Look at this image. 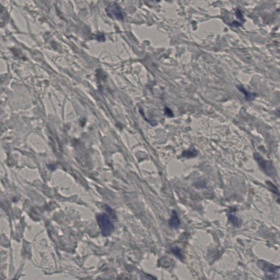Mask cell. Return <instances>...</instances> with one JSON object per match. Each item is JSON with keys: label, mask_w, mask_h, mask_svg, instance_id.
<instances>
[{"label": "cell", "mask_w": 280, "mask_h": 280, "mask_svg": "<svg viewBox=\"0 0 280 280\" xmlns=\"http://www.w3.org/2000/svg\"><path fill=\"white\" fill-rule=\"evenodd\" d=\"M238 88L240 90V91L244 93L246 98H247V99H248V100H252L254 98V94L247 91L246 89H245L242 85H240L239 86H238Z\"/></svg>", "instance_id": "obj_7"}, {"label": "cell", "mask_w": 280, "mask_h": 280, "mask_svg": "<svg viewBox=\"0 0 280 280\" xmlns=\"http://www.w3.org/2000/svg\"><path fill=\"white\" fill-rule=\"evenodd\" d=\"M258 265L260 268L264 271L268 279H274V277L277 275L279 269L276 266L264 260H259L258 262Z\"/></svg>", "instance_id": "obj_3"}, {"label": "cell", "mask_w": 280, "mask_h": 280, "mask_svg": "<svg viewBox=\"0 0 280 280\" xmlns=\"http://www.w3.org/2000/svg\"><path fill=\"white\" fill-rule=\"evenodd\" d=\"M96 218L102 235L105 236H110L114 231V226L108 216L105 213H101L98 215Z\"/></svg>", "instance_id": "obj_1"}, {"label": "cell", "mask_w": 280, "mask_h": 280, "mask_svg": "<svg viewBox=\"0 0 280 280\" xmlns=\"http://www.w3.org/2000/svg\"><path fill=\"white\" fill-rule=\"evenodd\" d=\"M228 218L229 221L234 226L236 227H240V226L241 225V222L240 219L234 214H233V213L229 214L228 215Z\"/></svg>", "instance_id": "obj_6"}, {"label": "cell", "mask_w": 280, "mask_h": 280, "mask_svg": "<svg viewBox=\"0 0 280 280\" xmlns=\"http://www.w3.org/2000/svg\"><path fill=\"white\" fill-rule=\"evenodd\" d=\"M197 154L198 152L194 148H190L189 150H186L183 153V156L188 158H191L195 157Z\"/></svg>", "instance_id": "obj_8"}, {"label": "cell", "mask_w": 280, "mask_h": 280, "mask_svg": "<svg viewBox=\"0 0 280 280\" xmlns=\"http://www.w3.org/2000/svg\"><path fill=\"white\" fill-rule=\"evenodd\" d=\"M106 12L108 16L113 19L122 21L124 18V13L122 9L116 3L110 4L106 9Z\"/></svg>", "instance_id": "obj_2"}, {"label": "cell", "mask_w": 280, "mask_h": 280, "mask_svg": "<svg viewBox=\"0 0 280 280\" xmlns=\"http://www.w3.org/2000/svg\"><path fill=\"white\" fill-rule=\"evenodd\" d=\"M255 158L260 167L267 175L272 177L276 176V170L270 162L264 160L259 154L255 155Z\"/></svg>", "instance_id": "obj_4"}, {"label": "cell", "mask_w": 280, "mask_h": 280, "mask_svg": "<svg viewBox=\"0 0 280 280\" xmlns=\"http://www.w3.org/2000/svg\"><path fill=\"white\" fill-rule=\"evenodd\" d=\"M169 224L171 228L175 229H177L180 227L181 222L176 211H172V215L169 220Z\"/></svg>", "instance_id": "obj_5"}, {"label": "cell", "mask_w": 280, "mask_h": 280, "mask_svg": "<svg viewBox=\"0 0 280 280\" xmlns=\"http://www.w3.org/2000/svg\"><path fill=\"white\" fill-rule=\"evenodd\" d=\"M171 251H172V253H174V254H175V256H176L177 257H178L179 259H182V254L181 253V250L178 247L172 248Z\"/></svg>", "instance_id": "obj_9"}, {"label": "cell", "mask_w": 280, "mask_h": 280, "mask_svg": "<svg viewBox=\"0 0 280 280\" xmlns=\"http://www.w3.org/2000/svg\"><path fill=\"white\" fill-rule=\"evenodd\" d=\"M165 113H166V114H167V116H171V117H172V116H173L172 112L170 110L169 108H167L165 109Z\"/></svg>", "instance_id": "obj_10"}]
</instances>
